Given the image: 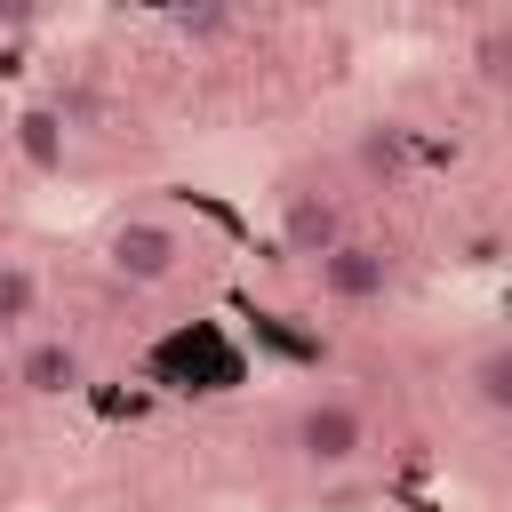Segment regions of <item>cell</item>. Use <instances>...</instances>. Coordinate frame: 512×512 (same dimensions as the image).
<instances>
[{"label": "cell", "mask_w": 512, "mask_h": 512, "mask_svg": "<svg viewBox=\"0 0 512 512\" xmlns=\"http://www.w3.org/2000/svg\"><path fill=\"white\" fill-rule=\"evenodd\" d=\"M32 304H40V280H32L24 264H0V328L32 320Z\"/></svg>", "instance_id": "cell-6"}, {"label": "cell", "mask_w": 512, "mask_h": 512, "mask_svg": "<svg viewBox=\"0 0 512 512\" xmlns=\"http://www.w3.org/2000/svg\"><path fill=\"white\" fill-rule=\"evenodd\" d=\"M24 152H32L40 168H56V120H48V112H32V120H24Z\"/></svg>", "instance_id": "cell-9"}, {"label": "cell", "mask_w": 512, "mask_h": 512, "mask_svg": "<svg viewBox=\"0 0 512 512\" xmlns=\"http://www.w3.org/2000/svg\"><path fill=\"white\" fill-rule=\"evenodd\" d=\"M360 448H368V416L352 400H312L296 416V456L304 464H352Z\"/></svg>", "instance_id": "cell-2"}, {"label": "cell", "mask_w": 512, "mask_h": 512, "mask_svg": "<svg viewBox=\"0 0 512 512\" xmlns=\"http://www.w3.org/2000/svg\"><path fill=\"white\" fill-rule=\"evenodd\" d=\"M360 168H368V176H400V136H392V128H368V136H360Z\"/></svg>", "instance_id": "cell-8"}, {"label": "cell", "mask_w": 512, "mask_h": 512, "mask_svg": "<svg viewBox=\"0 0 512 512\" xmlns=\"http://www.w3.org/2000/svg\"><path fill=\"white\" fill-rule=\"evenodd\" d=\"M472 392H480V408H512V352H488L472 368Z\"/></svg>", "instance_id": "cell-7"}, {"label": "cell", "mask_w": 512, "mask_h": 512, "mask_svg": "<svg viewBox=\"0 0 512 512\" xmlns=\"http://www.w3.org/2000/svg\"><path fill=\"white\" fill-rule=\"evenodd\" d=\"M176 264H184V232H176V224L128 216V224L112 232V272H120V280H144V288H152V280H168Z\"/></svg>", "instance_id": "cell-1"}, {"label": "cell", "mask_w": 512, "mask_h": 512, "mask_svg": "<svg viewBox=\"0 0 512 512\" xmlns=\"http://www.w3.org/2000/svg\"><path fill=\"white\" fill-rule=\"evenodd\" d=\"M280 240L296 248V256H328L336 240H344V216H336V200H320V192H296L288 208H280Z\"/></svg>", "instance_id": "cell-4"}, {"label": "cell", "mask_w": 512, "mask_h": 512, "mask_svg": "<svg viewBox=\"0 0 512 512\" xmlns=\"http://www.w3.org/2000/svg\"><path fill=\"white\" fill-rule=\"evenodd\" d=\"M16 384H24V392H40V400H56V392H72V384H80V352H72V344H56V336H40V344H24V352H16Z\"/></svg>", "instance_id": "cell-5"}, {"label": "cell", "mask_w": 512, "mask_h": 512, "mask_svg": "<svg viewBox=\"0 0 512 512\" xmlns=\"http://www.w3.org/2000/svg\"><path fill=\"white\" fill-rule=\"evenodd\" d=\"M312 272H320V288H328L336 304H376V296L392 288V256L368 248V240H336Z\"/></svg>", "instance_id": "cell-3"}]
</instances>
